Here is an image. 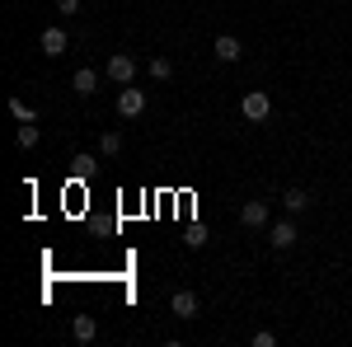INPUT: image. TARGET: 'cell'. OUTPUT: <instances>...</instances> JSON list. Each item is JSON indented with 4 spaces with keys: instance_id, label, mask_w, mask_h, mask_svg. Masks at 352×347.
<instances>
[{
    "instance_id": "obj_5",
    "label": "cell",
    "mask_w": 352,
    "mask_h": 347,
    "mask_svg": "<svg viewBox=\"0 0 352 347\" xmlns=\"http://www.w3.org/2000/svg\"><path fill=\"white\" fill-rule=\"evenodd\" d=\"M296 240H300V235H296V225H292V221H282V225H268V244H272V249H292Z\"/></svg>"
},
{
    "instance_id": "obj_2",
    "label": "cell",
    "mask_w": 352,
    "mask_h": 347,
    "mask_svg": "<svg viewBox=\"0 0 352 347\" xmlns=\"http://www.w3.org/2000/svg\"><path fill=\"white\" fill-rule=\"evenodd\" d=\"M240 113L249 117V122H263V117L272 113V99L263 94V89H249V94L240 99Z\"/></svg>"
},
{
    "instance_id": "obj_4",
    "label": "cell",
    "mask_w": 352,
    "mask_h": 347,
    "mask_svg": "<svg viewBox=\"0 0 352 347\" xmlns=\"http://www.w3.org/2000/svg\"><path fill=\"white\" fill-rule=\"evenodd\" d=\"M38 47H43V56H61L66 52V28H43Z\"/></svg>"
},
{
    "instance_id": "obj_19",
    "label": "cell",
    "mask_w": 352,
    "mask_h": 347,
    "mask_svg": "<svg viewBox=\"0 0 352 347\" xmlns=\"http://www.w3.org/2000/svg\"><path fill=\"white\" fill-rule=\"evenodd\" d=\"M56 10H61V14H76V10H80V0H56Z\"/></svg>"
},
{
    "instance_id": "obj_13",
    "label": "cell",
    "mask_w": 352,
    "mask_h": 347,
    "mask_svg": "<svg viewBox=\"0 0 352 347\" xmlns=\"http://www.w3.org/2000/svg\"><path fill=\"white\" fill-rule=\"evenodd\" d=\"M10 113H14V122H38V113H33L24 99H10Z\"/></svg>"
},
{
    "instance_id": "obj_14",
    "label": "cell",
    "mask_w": 352,
    "mask_h": 347,
    "mask_svg": "<svg viewBox=\"0 0 352 347\" xmlns=\"http://www.w3.org/2000/svg\"><path fill=\"white\" fill-rule=\"evenodd\" d=\"M99 150H104V155H118V150H122V136H118V132H104V136H99Z\"/></svg>"
},
{
    "instance_id": "obj_7",
    "label": "cell",
    "mask_w": 352,
    "mask_h": 347,
    "mask_svg": "<svg viewBox=\"0 0 352 347\" xmlns=\"http://www.w3.org/2000/svg\"><path fill=\"white\" fill-rule=\"evenodd\" d=\"M240 221L249 225V230H263V225H268V207H263V202H244Z\"/></svg>"
},
{
    "instance_id": "obj_15",
    "label": "cell",
    "mask_w": 352,
    "mask_h": 347,
    "mask_svg": "<svg viewBox=\"0 0 352 347\" xmlns=\"http://www.w3.org/2000/svg\"><path fill=\"white\" fill-rule=\"evenodd\" d=\"M19 146H38V127H33V122H19Z\"/></svg>"
},
{
    "instance_id": "obj_8",
    "label": "cell",
    "mask_w": 352,
    "mask_h": 347,
    "mask_svg": "<svg viewBox=\"0 0 352 347\" xmlns=\"http://www.w3.org/2000/svg\"><path fill=\"white\" fill-rule=\"evenodd\" d=\"M169 310H174L179 320H197V295H192V291H174Z\"/></svg>"
},
{
    "instance_id": "obj_18",
    "label": "cell",
    "mask_w": 352,
    "mask_h": 347,
    "mask_svg": "<svg viewBox=\"0 0 352 347\" xmlns=\"http://www.w3.org/2000/svg\"><path fill=\"white\" fill-rule=\"evenodd\" d=\"M188 244H192V249H202V244H207V230H202V225H192V230H188Z\"/></svg>"
},
{
    "instance_id": "obj_10",
    "label": "cell",
    "mask_w": 352,
    "mask_h": 347,
    "mask_svg": "<svg viewBox=\"0 0 352 347\" xmlns=\"http://www.w3.org/2000/svg\"><path fill=\"white\" fill-rule=\"evenodd\" d=\"M244 47H240V38H230V33H221L217 38V61H240Z\"/></svg>"
},
{
    "instance_id": "obj_1",
    "label": "cell",
    "mask_w": 352,
    "mask_h": 347,
    "mask_svg": "<svg viewBox=\"0 0 352 347\" xmlns=\"http://www.w3.org/2000/svg\"><path fill=\"white\" fill-rule=\"evenodd\" d=\"M104 76H109L113 85H132V80H136V56L113 52V56H109V66H104Z\"/></svg>"
},
{
    "instance_id": "obj_17",
    "label": "cell",
    "mask_w": 352,
    "mask_h": 347,
    "mask_svg": "<svg viewBox=\"0 0 352 347\" xmlns=\"http://www.w3.org/2000/svg\"><path fill=\"white\" fill-rule=\"evenodd\" d=\"M254 347H277V333H268V328H258V333H254Z\"/></svg>"
},
{
    "instance_id": "obj_11",
    "label": "cell",
    "mask_w": 352,
    "mask_h": 347,
    "mask_svg": "<svg viewBox=\"0 0 352 347\" xmlns=\"http://www.w3.org/2000/svg\"><path fill=\"white\" fill-rule=\"evenodd\" d=\"M282 207H287L292 216H296V212H305V207H310V192H305V188H287V197H282Z\"/></svg>"
},
{
    "instance_id": "obj_3",
    "label": "cell",
    "mask_w": 352,
    "mask_h": 347,
    "mask_svg": "<svg viewBox=\"0 0 352 347\" xmlns=\"http://www.w3.org/2000/svg\"><path fill=\"white\" fill-rule=\"evenodd\" d=\"M118 113H122V117H141V113H146V89H132V85H127V89L118 94Z\"/></svg>"
},
{
    "instance_id": "obj_12",
    "label": "cell",
    "mask_w": 352,
    "mask_h": 347,
    "mask_svg": "<svg viewBox=\"0 0 352 347\" xmlns=\"http://www.w3.org/2000/svg\"><path fill=\"white\" fill-rule=\"evenodd\" d=\"M151 76L155 80H174V61L169 56H151Z\"/></svg>"
},
{
    "instance_id": "obj_16",
    "label": "cell",
    "mask_w": 352,
    "mask_h": 347,
    "mask_svg": "<svg viewBox=\"0 0 352 347\" xmlns=\"http://www.w3.org/2000/svg\"><path fill=\"white\" fill-rule=\"evenodd\" d=\"M76 174L89 179V174H94V155H76Z\"/></svg>"
},
{
    "instance_id": "obj_9",
    "label": "cell",
    "mask_w": 352,
    "mask_h": 347,
    "mask_svg": "<svg viewBox=\"0 0 352 347\" xmlns=\"http://www.w3.org/2000/svg\"><path fill=\"white\" fill-rule=\"evenodd\" d=\"M71 333H76V343H94V338H99V320H94V315H76Z\"/></svg>"
},
{
    "instance_id": "obj_6",
    "label": "cell",
    "mask_w": 352,
    "mask_h": 347,
    "mask_svg": "<svg viewBox=\"0 0 352 347\" xmlns=\"http://www.w3.org/2000/svg\"><path fill=\"white\" fill-rule=\"evenodd\" d=\"M71 89H76L80 99H89V94L99 89V71H89V66H80V71L71 76Z\"/></svg>"
}]
</instances>
